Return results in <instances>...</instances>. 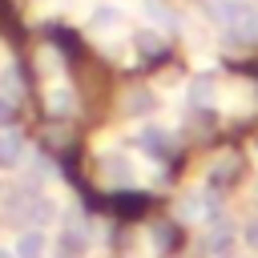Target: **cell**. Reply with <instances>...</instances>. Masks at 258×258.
Here are the masks:
<instances>
[{"instance_id": "obj_3", "label": "cell", "mask_w": 258, "mask_h": 258, "mask_svg": "<svg viewBox=\"0 0 258 258\" xmlns=\"http://www.w3.org/2000/svg\"><path fill=\"white\" fill-rule=\"evenodd\" d=\"M214 97H218L214 73H198V77L185 85V101H189V105H214Z\"/></svg>"}, {"instance_id": "obj_12", "label": "cell", "mask_w": 258, "mask_h": 258, "mask_svg": "<svg viewBox=\"0 0 258 258\" xmlns=\"http://www.w3.org/2000/svg\"><path fill=\"white\" fill-rule=\"evenodd\" d=\"M242 242H246V250H254V254H258V222H246V230H242Z\"/></svg>"}, {"instance_id": "obj_13", "label": "cell", "mask_w": 258, "mask_h": 258, "mask_svg": "<svg viewBox=\"0 0 258 258\" xmlns=\"http://www.w3.org/2000/svg\"><path fill=\"white\" fill-rule=\"evenodd\" d=\"M145 16H153V20H161V24L169 20V16H165V4H161V0H145Z\"/></svg>"}, {"instance_id": "obj_8", "label": "cell", "mask_w": 258, "mask_h": 258, "mask_svg": "<svg viewBox=\"0 0 258 258\" xmlns=\"http://www.w3.org/2000/svg\"><path fill=\"white\" fill-rule=\"evenodd\" d=\"M125 109H129V113H149V109H153V93H149V89H133Z\"/></svg>"}, {"instance_id": "obj_5", "label": "cell", "mask_w": 258, "mask_h": 258, "mask_svg": "<svg viewBox=\"0 0 258 258\" xmlns=\"http://www.w3.org/2000/svg\"><path fill=\"white\" fill-rule=\"evenodd\" d=\"M137 145H141V149H145V153H153V157H161V153H165V145H169V141H165V133H161V129H157V125H145V129H141V133H137Z\"/></svg>"}, {"instance_id": "obj_1", "label": "cell", "mask_w": 258, "mask_h": 258, "mask_svg": "<svg viewBox=\"0 0 258 258\" xmlns=\"http://www.w3.org/2000/svg\"><path fill=\"white\" fill-rule=\"evenodd\" d=\"M250 8H254L250 0H210V20L230 32V28H238V24L250 16Z\"/></svg>"}, {"instance_id": "obj_9", "label": "cell", "mask_w": 258, "mask_h": 258, "mask_svg": "<svg viewBox=\"0 0 258 258\" xmlns=\"http://www.w3.org/2000/svg\"><path fill=\"white\" fill-rule=\"evenodd\" d=\"M117 20H121V12H117L113 4H97V12H93V24H101V28H105V24H117Z\"/></svg>"}, {"instance_id": "obj_14", "label": "cell", "mask_w": 258, "mask_h": 258, "mask_svg": "<svg viewBox=\"0 0 258 258\" xmlns=\"http://www.w3.org/2000/svg\"><path fill=\"white\" fill-rule=\"evenodd\" d=\"M0 258H12V250H8V246H0Z\"/></svg>"}, {"instance_id": "obj_2", "label": "cell", "mask_w": 258, "mask_h": 258, "mask_svg": "<svg viewBox=\"0 0 258 258\" xmlns=\"http://www.w3.org/2000/svg\"><path fill=\"white\" fill-rule=\"evenodd\" d=\"M12 258H48V234L44 230H20L16 234V246H12Z\"/></svg>"}, {"instance_id": "obj_11", "label": "cell", "mask_w": 258, "mask_h": 258, "mask_svg": "<svg viewBox=\"0 0 258 258\" xmlns=\"http://www.w3.org/2000/svg\"><path fill=\"white\" fill-rule=\"evenodd\" d=\"M12 117H16V105H12V97H8V93H0V129H8V125H12Z\"/></svg>"}, {"instance_id": "obj_4", "label": "cell", "mask_w": 258, "mask_h": 258, "mask_svg": "<svg viewBox=\"0 0 258 258\" xmlns=\"http://www.w3.org/2000/svg\"><path fill=\"white\" fill-rule=\"evenodd\" d=\"M20 157H24V137L12 133V129H4V133H0V169L20 165Z\"/></svg>"}, {"instance_id": "obj_10", "label": "cell", "mask_w": 258, "mask_h": 258, "mask_svg": "<svg viewBox=\"0 0 258 258\" xmlns=\"http://www.w3.org/2000/svg\"><path fill=\"white\" fill-rule=\"evenodd\" d=\"M137 48H141V52H161L165 40H161L157 32H137Z\"/></svg>"}, {"instance_id": "obj_6", "label": "cell", "mask_w": 258, "mask_h": 258, "mask_svg": "<svg viewBox=\"0 0 258 258\" xmlns=\"http://www.w3.org/2000/svg\"><path fill=\"white\" fill-rule=\"evenodd\" d=\"M48 113H73V89H64V85H56V89H48Z\"/></svg>"}, {"instance_id": "obj_7", "label": "cell", "mask_w": 258, "mask_h": 258, "mask_svg": "<svg viewBox=\"0 0 258 258\" xmlns=\"http://www.w3.org/2000/svg\"><path fill=\"white\" fill-rule=\"evenodd\" d=\"M105 177H109V181H117V185H129V181H133V169H129V161H125V157H117V161H109V165H105Z\"/></svg>"}]
</instances>
